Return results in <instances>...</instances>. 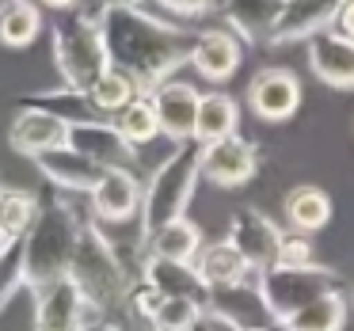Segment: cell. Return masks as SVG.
Returning <instances> with one entry per match:
<instances>
[{
    "label": "cell",
    "instance_id": "cell-31",
    "mask_svg": "<svg viewBox=\"0 0 354 331\" xmlns=\"http://www.w3.org/2000/svg\"><path fill=\"white\" fill-rule=\"evenodd\" d=\"M198 316H202V305L191 297H164L160 308L153 312L149 328L153 331H194L198 328Z\"/></svg>",
    "mask_w": 354,
    "mask_h": 331
},
{
    "label": "cell",
    "instance_id": "cell-35",
    "mask_svg": "<svg viewBox=\"0 0 354 331\" xmlns=\"http://www.w3.org/2000/svg\"><path fill=\"white\" fill-rule=\"evenodd\" d=\"M46 4H57V8H65V4H73V0H46Z\"/></svg>",
    "mask_w": 354,
    "mask_h": 331
},
{
    "label": "cell",
    "instance_id": "cell-37",
    "mask_svg": "<svg viewBox=\"0 0 354 331\" xmlns=\"http://www.w3.org/2000/svg\"><path fill=\"white\" fill-rule=\"evenodd\" d=\"M244 331H274V328H244Z\"/></svg>",
    "mask_w": 354,
    "mask_h": 331
},
{
    "label": "cell",
    "instance_id": "cell-2",
    "mask_svg": "<svg viewBox=\"0 0 354 331\" xmlns=\"http://www.w3.org/2000/svg\"><path fill=\"white\" fill-rule=\"evenodd\" d=\"M69 278L77 282V290L84 293L88 308L100 312V320H107V312L126 308V290L133 278L126 274V267L118 263L115 247L103 232H95L92 225L77 229V244H73L69 259Z\"/></svg>",
    "mask_w": 354,
    "mask_h": 331
},
{
    "label": "cell",
    "instance_id": "cell-34",
    "mask_svg": "<svg viewBox=\"0 0 354 331\" xmlns=\"http://www.w3.org/2000/svg\"><path fill=\"white\" fill-rule=\"evenodd\" d=\"M80 331H122V328H118V323H111V320H88Z\"/></svg>",
    "mask_w": 354,
    "mask_h": 331
},
{
    "label": "cell",
    "instance_id": "cell-21",
    "mask_svg": "<svg viewBox=\"0 0 354 331\" xmlns=\"http://www.w3.org/2000/svg\"><path fill=\"white\" fill-rule=\"evenodd\" d=\"M194 270H198V278L209 285V290H217V285H236V282H248V278L255 274L252 267H248V259L236 252V247L229 244V240H221V244H206L198 252V259H194Z\"/></svg>",
    "mask_w": 354,
    "mask_h": 331
},
{
    "label": "cell",
    "instance_id": "cell-6",
    "mask_svg": "<svg viewBox=\"0 0 354 331\" xmlns=\"http://www.w3.org/2000/svg\"><path fill=\"white\" fill-rule=\"evenodd\" d=\"M229 244L236 247L248 259V267L259 274L263 267L278 259V244H282V229L270 221L263 209L255 206H240L236 214L229 217Z\"/></svg>",
    "mask_w": 354,
    "mask_h": 331
},
{
    "label": "cell",
    "instance_id": "cell-29",
    "mask_svg": "<svg viewBox=\"0 0 354 331\" xmlns=\"http://www.w3.org/2000/svg\"><path fill=\"white\" fill-rule=\"evenodd\" d=\"M35 214H39V209H35L31 194H24V191H4L0 194V236H4V244L27 236Z\"/></svg>",
    "mask_w": 354,
    "mask_h": 331
},
{
    "label": "cell",
    "instance_id": "cell-30",
    "mask_svg": "<svg viewBox=\"0 0 354 331\" xmlns=\"http://www.w3.org/2000/svg\"><path fill=\"white\" fill-rule=\"evenodd\" d=\"M35 35H39V12L24 0H8L0 8V39L8 46H27Z\"/></svg>",
    "mask_w": 354,
    "mask_h": 331
},
{
    "label": "cell",
    "instance_id": "cell-18",
    "mask_svg": "<svg viewBox=\"0 0 354 331\" xmlns=\"http://www.w3.org/2000/svg\"><path fill=\"white\" fill-rule=\"evenodd\" d=\"M240 39L229 31H206L191 46V65L206 80H229L240 69Z\"/></svg>",
    "mask_w": 354,
    "mask_h": 331
},
{
    "label": "cell",
    "instance_id": "cell-3",
    "mask_svg": "<svg viewBox=\"0 0 354 331\" xmlns=\"http://www.w3.org/2000/svg\"><path fill=\"white\" fill-rule=\"evenodd\" d=\"M202 176V141H179V149L156 168L145 198H141V232H156L160 225L183 217L194 183Z\"/></svg>",
    "mask_w": 354,
    "mask_h": 331
},
{
    "label": "cell",
    "instance_id": "cell-5",
    "mask_svg": "<svg viewBox=\"0 0 354 331\" xmlns=\"http://www.w3.org/2000/svg\"><path fill=\"white\" fill-rule=\"evenodd\" d=\"M73 244H77V229H73L65 209H42L35 214L31 229L24 236V282L31 290L57 282L69 274Z\"/></svg>",
    "mask_w": 354,
    "mask_h": 331
},
{
    "label": "cell",
    "instance_id": "cell-20",
    "mask_svg": "<svg viewBox=\"0 0 354 331\" xmlns=\"http://www.w3.org/2000/svg\"><path fill=\"white\" fill-rule=\"evenodd\" d=\"M35 160H39V168L46 171V176L54 179V183L73 187V191H92V187L103 179V171H107V168H100L95 160L80 156L77 149H69V145L50 149V153H39Z\"/></svg>",
    "mask_w": 354,
    "mask_h": 331
},
{
    "label": "cell",
    "instance_id": "cell-22",
    "mask_svg": "<svg viewBox=\"0 0 354 331\" xmlns=\"http://www.w3.org/2000/svg\"><path fill=\"white\" fill-rule=\"evenodd\" d=\"M149 244V255H156V259H171V263H194L202 252V232L194 221H187V217H176V221L160 225L156 232H149L145 236Z\"/></svg>",
    "mask_w": 354,
    "mask_h": 331
},
{
    "label": "cell",
    "instance_id": "cell-17",
    "mask_svg": "<svg viewBox=\"0 0 354 331\" xmlns=\"http://www.w3.org/2000/svg\"><path fill=\"white\" fill-rule=\"evenodd\" d=\"M141 278L153 282L164 297H191V301H198L202 308H206V301H209V285L198 278L194 263H171V259L149 255L145 267H141Z\"/></svg>",
    "mask_w": 354,
    "mask_h": 331
},
{
    "label": "cell",
    "instance_id": "cell-7",
    "mask_svg": "<svg viewBox=\"0 0 354 331\" xmlns=\"http://www.w3.org/2000/svg\"><path fill=\"white\" fill-rule=\"evenodd\" d=\"M35 293H39L35 331H80L88 323V301L69 274L50 282V285H42V290H35Z\"/></svg>",
    "mask_w": 354,
    "mask_h": 331
},
{
    "label": "cell",
    "instance_id": "cell-1",
    "mask_svg": "<svg viewBox=\"0 0 354 331\" xmlns=\"http://www.w3.org/2000/svg\"><path fill=\"white\" fill-rule=\"evenodd\" d=\"M194 39L183 31H171V27H160L153 19L138 16V12H111L107 19V50L118 62V69L130 73L138 80V88L160 84L179 62L191 57Z\"/></svg>",
    "mask_w": 354,
    "mask_h": 331
},
{
    "label": "cell",
    "instance_id": "cell-26",
    "mask_svg": "<svg viewBox=\"0 0 354 331\" xmlns=\"http://www.w3.org/2000/svg\"><path fill=\"white\" fill-rule=\"evenodd\" d=\"M343 323H346L343 293H328V297H320L313 305L297 308L293 316H286L278 328L282 331H343Z\"/></svg>",
    "mask_w": 354,
    "mask_h": 331
},
{
    "label": "cell",
    "instance_id": "cell-36",
    "mask_svg": "<svg viewBox=\"0 0 354 331\" xmlns=\"http://www.w3.org/2000/svg\"><path fill=\"white\" fill-rule=\"evenodd\" d=\"M111 4H118V8H122V4H133V0H111Z\"/></svg>",
    "mask_w": 354,
    "mask_h": 331
},
{
    "label": "cell",
    "instance_id": "cell-8",
    "mask_svg": "<svg viewBox=\"0 0 354 331\" xmlns=\"http://www.w3.org/2000/svg\"><path fill=\"white\" fill-rule=\"evenodd\" d=\"M255 164H259V156H255L252 141L236 138V133L202 145V176H206L209 183H217V187L248 183V179L255 176Z\"/></svg>",
    "mask_w": 354,
    "mask_h": 331
},
{
    "label": "cell",
    "instance_id": "cell-28",
    "mask_svg": "<svg viewBox=\"0 0 354 331\" xmlns=\"http://www.w3.org/2000/svg\"><path fill=\"white\" fill-rule=\"evenodd\" d=\"M115 130L122 133L130 145H145V141H153L156 133H160V122H156L153 100H149V95H138V100H130L122 111H118Z\"/></svg>",
    "mask_w": 354,
    "mask_h": 331
},
{
    "label": "cell",
    "instance_id": "cell-13",
    "mask_svg": "<svg viewBox=\"0 0 354 331\" xmlns=\"http://www.w3.org/2000/svg\"><path fill=\"white\" fill-rule=\"evenodd\" d=\"M69 149H77L80 156L95 160L100 168H126L133 160V145L107 122H80L69 126Z\"/></svg>",
    "mask_w": 354,
    "mask_h": 331
},
{
    "label": "cell",
    "instance_id": "cell-11",
    "mask_svg": "<svg viewBox=\"0 0 354 331\" xmlns=\"http://www.w3.org/2000/svg\"><path fill=\"white\" fill-rule=\"evenodd\" d=\"M156 111V122L160 133L176 141H191L194 138V115H198V92L191 84H179V80H160L156 92L149 95Z\"/></svg>",
    "mask_w": 354,
    "mask_h": 331
},
{
    "label": "cell",
    "instance_id": "cell-12",
    "mask_svg": "<svg viewBox=\"0 0 354 331\" xmlns=\"http://www.w3.org/2000/svg\"><path fill=\"white\" fill-rule=\"evenodd\" d=\"M308 65L331 88H354V39L339 31H320L308 39Z\"/></svg>",
    "mask_w": 354,
    "mask_h": 331
},
{
    "label": "cell",
    "instance_id": "cell-15",
    "mask_svg": "<svg viewBox=\"0 0 354 331\" xmlns=\"http://www.w3.org/2000/svg\"><path fill=\"white\" fill-rule=\"evenodd\" d=\"M141 206V187L126 168H107L103 179L92 187V209L103 221H126Z\"/></svg>",
    "mask_w": 354,
    "mask_h": 331
},
{
    "label": "cell",
    "instance_id": "cell-33",
    "mask_svg": "<svg viewBox=\"0 0 354 331\" xmlns=\"http://www.w3.org/2000/svg\"><path fill=\"white\" fill-rule=\"evenodd\" d=\"M335 31L346 35V39H354V0H343V8H339V16H335Z\"/></svg>",
    "mask_w": 354,
    "mask_h": 331
},
{
    "label": "cell",
    "instance_id": "cell-25",
    "mask_svg": "<svg viewBox=\"0 0 354 331\" xmlns=\"http://www.w3.org/2000/svg\"><path fill=\"white\" fill-rule=\"evenodd\" d=\"M286 217L297 232H316L331 221V198L313 183H301L286 194Z\"/></svg>",
    "mask_w": 354,
    "mask_h": 331
},
{
    "label": "cell",
    "instance_id": "cell-14",
    "mask_svg": "<svg viewBox=\"0 0 354 331\" xmlns=\"http://www.w3.org/2000/svg\"><path fill=\"white\" fill-rule=\"evenodd\" d=\"M206 308H217L221 316L236 320L240 328H270V312H267V305H263V293H259V285H255V278L209 290Z\"/></svg>",
    "mask_w": 354,
    "mask_h": 331
},
{
    "label": "cell",
    "instance_id": "cell-19",
    "mask_svg": "<svg viewBox=\"0 0 354 331\" xmlns=\"http://www.w3.org/2000/svg\"><path fill=\"white\" fill-rule=\"evenodd\" d=\"M69 141V122H62L50 111H27V115L16 118L12 126V145L19 153H50V149H62Z\"/></svg>",
    "mask_w": 354,
    "mask_h": 331
},
{
    "label": "cell",
    "instance_id": "cell-16",
    "mask_svg": "<svg viewBox=\"0 0 354 331\" xmlns=\"http://www.w3.org/2000/svg\"><path fill=\"white\" fill-rule=\"evenodd\" d=\"M62 69L80 92H88L95 84V77L103 73V46L95 39V31H88V27H80L73 35L62 31Z\"/></svg>",
    "mask_w": 354,
    "mask_h": 331
},
{
    "label": "cell",
    "instance_id": "cell-23",
    "mask_svg": "<svg viewBox=\"0 0 354 331\" xmlns=\"http://www.w3.org/2000/svg\"><path fill=\"white\" fill-rule=\"evenodd\" d=\"M236 122H240V107L232 95L225 92H209V95H198V115H194V141L209 145V141H221L229 133H236Z\"/></svg>",
    "mask_w": 354,
    "mask_h": 331
},
{
    "label": "cell",
    "instance_id": "cell-32",
    "mask_svg": "<svg viewBox=\"0 0 354 331\" xmlns=\"http://www.w3.org/2000/svg\"><path fill=\"white\" fill-rule=\"evenodd\" d=\"M274 263H282V267H308V263H313V244H308L305 232H297V236H293V232H282Z\"/></svg>",
    "mask_w": 354,
    "mask_h": 331
},
{
    "label": "cell",
    "instance_id": "cell-24",
    "mask_svg": "<svg viewBox=\"0 0 354 331\" xmlns=\"http://www.w3.org/2000/svg\"><path fill=\"white\" fill-rule=\"evenodd\" d=\"M232 27H236L240 39H267L270 27H274L278 12H282V0H217Z\"/></svg>",
    "mask_w": 354,
    "mask_h": 331
},
{
    "label": "cell",
    "instance_id": "cell-10",
    "mask_svg": "<svg viewBox=\"0 0 354 331\" xmlns=\"http://www.w3.org/2000/svg\"><path fill=\"white\" fill-rule=\"evenodd\" d=\"M343 0H282L274 27H270L267 42H297V39H313V35L328 31L335 23Z\"/></svg>",
    "mask_w": 354,
    "mask_h": 331
},
{
    "label": "cell",
    "instance_id": "cell-4",
    "mask_svg": "<svg viewBox=\"0 0 354 331\" xmlns=\"http://www.w3.org/2000/svg\"><path fill=\"white\" fill-rule=\"evenodd\" d=\"M255 285H259L263 305H267L274 323H282L286 316H293L297 308L328 297V293H343V278L331 267H320V263H308V267L270 263V267H263L255 274Z\"/></svg>",
    "mask_w": 354,
    "mask_h": 331
},
{
    "label": "cell",
    "instance_id": "cell-27",
    "mask_svg": "<svg viewBox=\"0 0 354 331\" xmlns=\"http://www.w3.org/2000/svg\"><path fill=\"white\" fill-rule=\"evenodd\" d=\"M88 100L95 111H122L130 100H138V80L122 69H103L95 84L88 88Z\"/></svg>",
    "mask_w": 354,
    "mask_h": 331
},
{
    "label": "cell",
    "instance_id": "cell-9",
    "mask_svg": "<svg viewBox=\"0 0 354 331\" xmlns=\"http://www.w3.org/2000/svg\"><path fill=\"white\" fill-rule=\"evenodd\" d=\"M248 103L267 122H286L301 107V80L290 69H263L248 84Z\"/></svg>",
    "mask_w": 354,
    "mask_h": 331
}]
</instances>
